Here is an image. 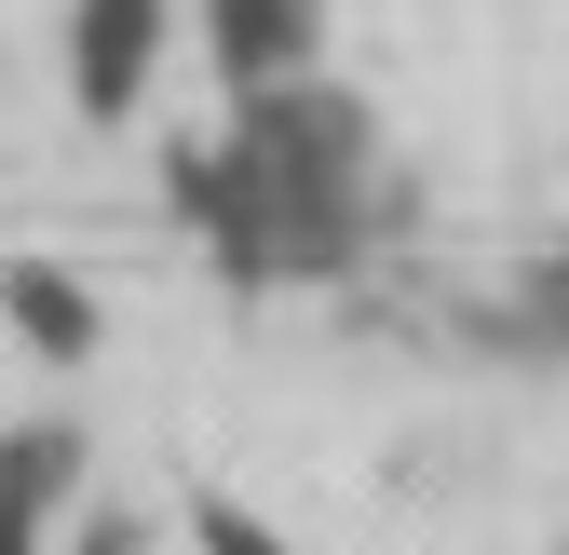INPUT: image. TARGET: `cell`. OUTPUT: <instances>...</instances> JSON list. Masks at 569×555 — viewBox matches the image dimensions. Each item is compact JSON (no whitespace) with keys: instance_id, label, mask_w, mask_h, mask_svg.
Here are the masks:
<instances>
[{"instance_id":"cell-1","label":"cell","mask_w":569,"mask_h":555,"mask_svg":"<svg viewBox=\"0 0 569 555\" xmlns=\"http://www.w3.org/2000/svg\"><path fill=\"white\" fill-rule=\"evenodd\" d=\"M177 203L231 244V271H339L367 231V109L326 82L244 95L231 150H190Z\"/></svg>"},{"instance_id":"cell-2","label":"cell","mask_w":569,"mask_h":555,"mask_svg":"<svg viewBox=\"0 0 569 555\" xmlns=\"http://www.w3.org/2000/svg\"><path fill=\"white\" fill-rule=\"evenodd\" d=\"M163 68V0H68V82L96 122H122Z\"/></svg>"},{"instance_id":"cell-5","label":"cell","mask_w":569,"mask_h":555,"mask_svg":"<svg viewBox=\"0 0 569 555\" xmlns=\"http://www.w3.org/2000/svg\"><path fill=\"white\" fill-rule=\"evenodd\" d=\"M0 312H14V339H28V353H96V299L82 285H68V271L54 258H14V271H0Z\"/></svg>"},{"instance_id":"cell-3","label":"cell","mask_w":569,"mask_h":555,"mask_svg":"<svg viewBox=\"0 0 569 555\" xmlns=\"http://www.w3.org/2000/svg\"><path fill=\"white\" fill-rule=\"evenodd\" d=\"M203 41L244 95H284L312 82V41H326V0H203Z\"/></svg>"},{"instance_id":"cell-7","label":"cell","mask_w":569,"mask_h":555,"mask_svg":"<svg viewBox=\"0 0 569 555\" xmlns=\"http://www.w3.org/2000/svg\"><path fill=\"white\" fill-rule=\"evenodd\" d=\"M68 555H136V528H122V515H96L82 542H68Z\"/></svg>"},{"instance_id":"cell-4","label":"cell","mask_w":569,"mask_h":555,"mask_svg":"<svg viewBox=\"0 0 569 555\" xmlns=\"http://www.w3.org/2000/svg\"><path fill=\"white\" fill-rule=\"evenodd\" d=\"M68 488H82V434H68V421H28V434H0V555H41Z\"/></svg>"},{"instance_id":"cell-6","label":"cell","mask_w":569,"mask_h":555,"mask_svg":"<svg viewBox=\"0 0 569 555\" xmlns=\"http://www.w3.org/2000/svg\"><path fill=\"white\" fill-rule=\"evenodd\" d=\"M190 542H203V555H284V542H271L244 502H190Z\"/></svg>"}]
</instances>
